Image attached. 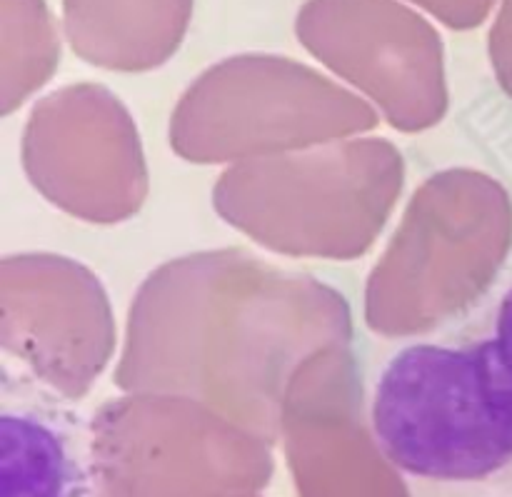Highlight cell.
<instances>
[{
  "label": "cell",
  "mask_w": 512,
  "mask_h": 497,
  "mask_svg": "<svg viewBox=\"0 0 512 497\" xmlns=\"http://www.w3.org/2000/svg\"><path fill=\"white\" fill-rule=\"evenodd\" d=\"M373 430L390 463L420 478L480 480L512 463L475 343L400 353L378 383Z\"/></svg>",
  "instance_id": "1"
},
{
  "label": "cell",
  "mask_w": 512,
  "mask_h": 497,
  "mask_svg": "<svg viewBox=\"0 0 512 497\" xmlns=\"http://www.w3.org/2000/svg\"><path fill=\"white\" fill-rule=\"evenodd\" d=\"M3 497H73L63 445L43 425L5 415L0 423Z\"/></svg>",
  "instance_id": "2"
},
{
  "label": "cell",
  "mask_w": 512,
  "mask_h": 497,
  "mask_svg": "<svg viewBox=\"0 0 512 497\" xmlns=\"http://www.w3.org/2000/svg\"><path fill=\"white\" fill-rule=\"evenodd\" d=\"M475 348H478L485 393L512 453V288L500 303L493 338L480 340Z\"/></svg>",
  "instance_id": "3"
}]
</instances>
